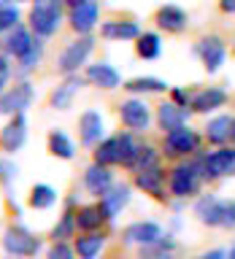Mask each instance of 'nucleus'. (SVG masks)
Returning <instances> with one entry per match:
<instances>
[{
    "mask_svg": "<svg viewBox=\"0 0 235 259\" xmlns=\"http://www.w3.org/2000/svg\"><path fill=\"white\" fill-rule=\"evenodd\" d=\"M62 19V0H32L30 8V24L35 30V35L49 38L54 35Z\"/></svg>",
    "mask_w": 235,
    "mask_h": 259,
    "instance_id": "nucleus-1",
    "label": "nucleus"
},
{
    "mask_svg": "<svg viewBox=\"0 0 235 259\" xmlns=\"http://www.w3.org/2000/svg\"><path fill=\"white\" fill-rule=\"evenodd\" d=\"M200 222H206L211 227H235V202H227V200H216V197H203L198 205Z\"/></svg>",
    "mask_w": 235,
    "mask_h": 259,
    "instance_id": "nucleus-2",
    "label": "nucleus"
},
{
    "mask_svg": "<svg viewBox=\"0 0 235 259\" xmlns=\"http://www.w3.org/2000/svg\"><path fill=\"white\" fill-rule=\"evenodd\" d=\"M3 248L11 256H35L41 243L32 238L24 227H11V230L6 232V238H3Z\"/></svg>",
    "mask_w": 235,
    "mask_h": 259,
    "instance_id": "nucleus-3",
    "label": "nucleus"
},
{
    "mask_svg": "<svg viewBox=\"0 0 235 259\" xmlns=\"http://www.w3.org/2000/svg\"><path fill=\"white\" fill-rule=\"evenodd\" d=\"M92 46H95V40L89 38V35L79 38V40H73V44L60 54V65H57V68L70 76L73 70H79V65H84V60L89 57V52H92Z\"/></svg>",
    "mask_w": 235,
    "mask_h": 259,
    "instance_id": "nucleus-4",
    "label": "nucleus"
},
{
    "mask_svg": "<svg viewBox=\"0 0 235 259\" xmlns=\"http://www.w3.org/2000/svg\"><path fill=\"white\" fill-rule=\"evenodd\" d=\"M200 176L203 173H198L194 165H178L173 170V176H170V192H173L176 197H189V194L198 192Z\"/></svg>",
    "mask_w": 235,
    "mask_h": 259,
    "instance_id": "nucleus-5",
    "label": "nucleus"
},
{
    "mask_svg": "<svg viewBox=\"0 0 235 259\" xmlns=\"http://www.w3.org/2000/svg\"><path fill=\"white\" fill-rule=\"evenodd\" d=\"M198 54H200V60H203V68H206L208 73H216L224 65L227 49L222 44V38L208 35V38H203L200 44H198Z\"/></svg>",
    "mask_w": 235,
    "mask_h": 259,
    "instance_id": "nucleus-6",
    "label": "nucleus"
},
{
    "mask_svg": "<svg viewBox=\"0 0 235 259\" xmlns=\"http://www.w3.org/2000/svg\"><path fill=\"white\" fill-rule=\"evenodd\" d=\"M30 100H32V87L30 84H16L14 89H8V92L0 95V113L16 116V113H22L27 108Z\"/></svg>",
    "mask_w": 235,
    "mask_h": 259,
    "instance_id": "nucleus-7",
    "label": "nucleus"
},
{
    "mask_svg": "<svg viewBox=\"0 0 235 259\" xmlns=\"http://www.w3.org/2000/svg\"><path fill=\"white\" fill-rule=\"evenodd\" d=\"M235 173V149H219L203 159V176L206 178H219Z\"/></svg>",
    "mask_w": 235,
    "mask_h": 259,
    "instance_id": "nucleus-8",
    "label": "nucleus"
},
{
    "mask_svg": "<svg viewBox=\"0 0 235 259\" xmlns=\"http://www.w3.org/2000/svg\"><path fill=\"white\" fill-rule=\"evenodd\" d=\"M198 149V133L189 127H178V130H170L165 135V151L170 157H178V154H189Z\"/></svg>",
    "mask_w": 235,
    "mask_h": 259,
    "instance_id": "nucleus-9",
    "label": "nucleus"
},
{
    "mask_svg": "<svg viewBox=\"0 0 235 259\" xmlns=\"http://www.w3.org/2000/svg\"><path fill=\"white\" fill-rule=\"evenodd\" d=\"M24 138H27V121H24L22 113H16V116L0 130V146H3V151H16V149H22Z\"/></svg>",
    "mask_w": 235,
    "mask_h": 259,
    "instance_id": "nucleus-10",
    "label": "nucleus"
},
{
    "mask_svg": "<svg viewBox=\"0 0 235 259\" xmlns=\"http://www.w3.org/2000/svg\"><path fill=\"white\" fill-rule=\"evenodd\" d=\"M119 116L122 121H125V127L130 130H146L149 127V108H146V103L143 100H127V103H122L119 105Z\"/></svg>",
    "mask_w": 235,
    "mask_h": 259,
    "instance_id": "nucleus-11",
    "label": "nucleus"
},
{
    "mask_svg": "<svg viewBox=\"0 0 235 259\" xmlns=\"http://www.w3.org/2000/svg\"><path fill=\"white\" fill-rule=\"evenodd\" d=\"M162 238V230L154 222H135L125 230V243H138V246H151Z\"/></svg>",
    "mask_w": 235,
    "mask_h": 259,
    "instance_id": "nucleus-12",
    "label": "nucleus"
},
{
    "mask_svg": "<svg viewBox=\"0 0 235 259\" xmlns=\"http://www.w3.org/2000/svg\"><path fill=\"white\" fill-rule=\"evenodd\" d=\"M79 133H81V143L92 146L103 138V116L97 111H84L79 119Z\"/></svg>",
    "mask_w": 235,
    "mask_h": 259,
    "instance_id": "nucleus-13",
    "label": "nucleus"
},
{
    "mask_svg": "<svg viewBox=\"0 0 235 259\" xmlns=\"http://www.w3.org/2000/svg\"><path fill=\"white\" fill-rule=\"evenodd\" d=\"M224 103H227L224 89H219V87H208V89H200V92L192 97V111H198V113H208V111H214V108H222Z\"/></svg>",
    "mask_w": 235,
    "mask_h": 259,
    "instance_id": "nucleus-14",
    "label": "nucleus"
},
{
    "mask_svg": "<svg viewBox=\"0 0 235 259\" xmlns=\"http://www.w3.org/2000/svg\"><path fill=\"white\" fill-rule=\"evenodd\" d=\"M84 184H87L89 194L103 197V194L111 189V173H108V167L100 165V162H95V165L84 173Z\"/></svg>",
    "mask_w": 235,
    "mask_h": 259,
    "instance_id": "nucleus-15",
    "label": "nucleus"
},
{
    "mask_svg": "<svg viewBox=\"0 0 235 259\" xmlns=\"http://www.w3.org/2000/svg\"><path fill=\"white\" fill-rule=\"evenodd\" d=\"M97 22V3L95 0H84L81 6H73L70 14V24L76 32H89Z\"/></svg>",
    "mask_w": 235,
    "mask_h": 259,
    "instance_id": "nucleus-16",
    "label": "nucleus"
},
{
    "mask_svg": "<svg viewBox=\"0 0 235 259\" xmlns=\"http://www.w3.org/2000/svg\"><path fill=\"white\" fill-rule=\"evenodd\" d=\"M157 121H160L162 130L170 133V130H178V127L186 124V111L176 103H162L157 108Z\"/></svg>",
    "mask_w": 235,
    "mask_h": 259,
    "instance_id": "nucleus-17",
    "label": "nucleus"
},
{
    "mask_svg": "<svg viewBox=\"0 0 235 259\" xmlns=\"http://www.w3.org/2000/svg\"><path fill=\"white\" fill-rule=\"evenodd\" d=\"M87 78L92 81L95 87H103V89H116L119 87V73L113 70L108 62L89 65V68H87Z\"/></svg>",
    "mask_w": 235,
    "mask_h": 259,
    "instance_id": "nucleus-18",
    "label": "nucleus"
},
{
    "mask_svg": "<svg viewBox=\"0 0 235 259\" xmlns=\"http://www.w3.org/2000/svg\"><path fill=\"white\" fill-rule=\"evenodd\" d=\"M127 202H130V186H111V189L103 194V202H100L105 219H113Z\"/></svg>",
    "mask_w": 235,
    "mask_h": 259,
    "instance_id": "nucleus-19",
    "label": "nucleus"
},
{
    "mask_svg": "<svg viewBox=\"0 0 235 259\" xmlns=\"http://www.w3.org/2000/svg\"><path fill=\"white\" fill-rule=\"evenodd\" d=\"M157 24L168 32H181L186 27V14L178 6H162L157 11Z\"/></svg>",
    "mask_w": 235,
    "mask_h": 259,
    "instance_id": "nucleus-20",
    "label": "nucleus"
},
{
    "mask_svg": "<svg viewBox=\"0 0 235 259\" xmlns=\"http://www.w3.org/2000/svg\"><path fill=\"white\" fill-rule=\"evenodd\" d=\"M32 46H35V40H32L30 30H24L22 24H16L11 30V35H8V40H6V52L14 54V57H24Z\"/></svg>",
    "mask_w": 235,
    "mask_h": 259,
    "instance_id": "nucleus-21",
    "label": "nucleus"
},
{
    "mask_svg": "<svg viewBox=\"0 0 235 259\" xmlns=\"http://www.w3.org/2000/svg\"><path fill=\"white\" fill-rule=\"evenodd\" d=\"M135 184L141 186L143 192L154 194V197H162V173H160V167H157V165H151V167L141 170V173L135 176Z\"/></svg>",
    "mask_w": 235,
    "mask_h": 259,
    "instance_id": "nucleus-22",
    "label": "nucleus"
},
{
    "mask_svg": "<svg viewBox=\"0 0 235 259\" xmlns=\"http://www.w3.org/2000/svg\"><path fill=\"white\" fill-rule=\"evenodd\" d=\"M100 32L108 40H130V38H138V24L135 22H105Z\"/></svg>",
    "mask_w": 235,
    "mask_h": 259,
    "instance_id": "nucleus-23",
    "label": "nucleus"
},
{
    "mask_svg": "<svg viewBox=\"0 0 235 259\" xmlns=\"http://www.w3.org/2000/svg\"><path fill=\"white\" fill-rule=\"evenodd\" d=\"M103 243H105V238H103V235H97V232H89V235H84V238H76V254H79V259H95L97 254H100Z\"/></svg>",
    "mask_w": 235,
    "mask_h": 259,
    "instance_id": "nucleus-24",
    "label": "nucleus"
},
{
    "mask_svg": "<svg viewBox=\"0 0 235 259\" xmlns=\"http://www.w3.org/2000/svg\"><path fill=\"white\" fill-rule=\"evenodd\" d=\"M79 87H81V78H68L65 84H60V87L54 89L49 100H52L54 108H68L70 100H73V95L79 92Z\"/></svg>",
    "mask_w": 235,
    "mask_h": 259,
    "instance_id": "nucleus-25",
    "label": "nucleus"
},
{
    "mask_svg": "<svg viewBox=\"0 0 235 259\" xmlns=\"http://www.w3.org/2000/svg\"><path fill=\"white\" fill-rule=\"evenodd\" d=\"M49 151H52L54 157H60V159H73V154H76L70 138L65 133H60V130H54V133L49 135Z\"/></svg>",
    "mask_w": 235,
    "mask_h": 259,
    "instance_id": "nucleus-26",
    "label": "nucleus"
},
{
    "mask_svg": "<svg viewBox=\"0 0 235 259\" xmlns=\"http://www.w3.org/2000/svg\"><path fill=\"white\" fill-rule=\"evenodd\" d=\"M54 202H57V192L52 189V186H46V184H35V186H32L30 205L35 210H46V208H52Z\"/></svg>",
    "mask_w": 235,
    "mask_h": 259,
    "instance_id": "nucleus-27",
    "label": "nucleus"
},
{
    "mask_svg": "<svg viewBox=\"0 0 235 259\" xmlns=\"http://www.w3.org/2000/svg\"><path fill=\"white\" fill-rule=\"evenodd\" d=\"M230 130H232V119L230 116H216L214 121H208L206 138L211 143H224L227 138H230Z\"/></svg>",
    "mask_w": 235,
    "mask_h": 259,
    "instance_id": "nucleus-28",
    "label": "nucleus"
},
{
    "mask_svg": "<svg viewBox=\"0 0 235 259\" xmlns=\"http://www.w3.org/2000/svg\"><path fill=\"white\" fill-rule=\"evenodd\" d=\"M105 222V213H103V205H87L76 213V224L81 230H95Z\"/></svg>",
    "mask_w": 235,
    "mask_h": 259,
    "instance_id": "nucleus-29",
    "label": "nucleus"
},
{
    "mask_svg": "<svg viewBox=\"0 0 235 259\" xmlns=\"http://www.w3.org/2000/svg\"><path fill=\"white\" fill-rule=\"evenodd\" d=\"M95 162H100V165H119V138L116 135L97 146Z\"/></svg>",
    "mask_w": 235,
    "mask_h": 259,
    "instance_id": "nucleus-30",
    "label": "nucleus"
},
{
    "mask_svg": "<svg viewBox=\"0 0 235 259\" xmlns=\"http://www.w3.org/2000/svg\"><path fill=\"white\" fill-rule=\"evenodd\" d=\"M165 238H168V235H165ZM165 238H160L157 243L146 246L141 251V259H170V251L176 248V243L173 240H165Z\"/></svg>",
    "mask_w": 235,
    "mask_h": 259,
    "instance_id": "nucleus-31",
    "label": "nucleus"
},
{
    "mask_svg": "<svg viewBox=\"0 0 235 259\" xmlns=\"http://www.w3.org/2000/svg\"><path fill=\"white\" fill-rule=\"evenodd\" d=\"M135 49L143 60H154V57H160V38L154 35V32H143V35H138Z\"/></svg>",
    "mask_w": 235,
    "mask_h": 259,
    "instance_id": "nucleus-32",
    "label": "nucleus"
},
{
    "mask_svg": "<svg viewBox=\"0 0 235 259\" xmlns=\"http://www.w3.org/2000/svg\"><path fill=\"white\" fill-rule=\"evenodd\" d=\"M116 138H119V165H127V167H130L141 146H135V141H133L127 133H119Z\"/></svg>",
    "mask_w": 235,
    "mask_h": 259,
    "instance_id": "nucleus-33",
    "label": "nucleus"
},
{
    "mask_svg": "<svg viewBox=\"0 0 235 259\" xmlns=\"http://www.w3.org/2000/svg\"><path fill=\"white\" fill-rule=\"evenodd\" d=\"M16 22H19V8L8 3V0H0V32L14 30Z\"/></svg>",
    "mask_w": 235,
    "mask_h": 259,
    "instance_id": "nucleus-34",
    "label": "nucleus"
},
{
    "mask_svg": "<svg viewBox=\"0 0 235 259\" xmlns=\"http://www.w3.org/2000/svg\"><path fill=\"white\" fill-rule=\"evenodd\" d=\"M125 89L127 92H165V81H160V78H133Z\"/></svg>",
    "mask_w": 235,
    "mask_h": 259,
    "instance_id": "nucleus-35",
    "label": "nucleus"
},
{
    "mask_svg": "<svg viewBox=\"0 0 235 259\" xmlns=\"http://www.w3.org/2000/svg\"><path fill=\"white\" fill-rule=\"evenodd\" d=\"M151 165H157V154H154V149L151 146H141L138 149V154H135V159H133V167L135 173H141V170H146V167H151Z\"/></svg>",
    "mask_w": 235,
    "mask_h": 259,
    "instance_id": "nucleus-36",
    "label": "nucleus"
},
{
    "mask_svg": "<svg viewBox=\"0 0 235 259\" xmlns=\"http://www.w3.org/2000/svg\"><path fill=\"white\" fill-rule=\"evenodd\" d=\"M73 227H76V216H73L70 210H68V213L62 216V222L54 227L52 238H54V240H65V238H70V235H73Z\"/></svg>",
    "mask_w": 235,
    "mask_h": 259,
    "instance_id": "nucleus-37",
    "label": "nucleus"
},
{
    "mask_svg": "<svg viewBox=\"0 0 235 259\" xmlns=\"http://www.w3.org/2000/svg\"><path fill=\"white\" fill-rule=\"evenodd\" d=\"M16 178V165H11L8 159H0V184L8 186Z\"/></svg>",
    "mask_w": 235,
    "mask_h": 259,
    "instance_id": "nucleus-38",
    "label": "nucleus"
},
{
    "mask_svg": "<svg viewBox=\"0 0 235 259\" xmlns=\"http://www.w3.org/2000/svg\"><path fill=\"white\" fill-rule=\"evenodd\" d=\"M73 256H76V254H73V248H70V246H65L62 240H57V243H54V248L49 251V259H73Z\"/></svg>",
    "mask_w": 235,
    "mask_h": 259,
    "instance_id": "nucleus-39",
    "label": "nucleus"
},
{
    "mask_svg": "<svg viewBox=\"0 0 235 259\" xmlns=\"http://www.w3.org/2000/svg\"><path fill=\"white\" fill-rule=\"evenodd\" d=\"M19 60H22V70H30V68H35V62L41 60V46L35 44V46H32V49H30V52L24 54V57H19Z\"/></svg>",
    "mask_w": 235,
    "mask_h": 259,
    "instance_id": "nucleus-40",
    "label": "nucleus"
},
{
    "mask_svg": "<svg viewBox=\"0 0 235 259\" xmlns=\"http://www.w3.org/2000/svg\"><path fill=\"white\" fill-rule=\"evenodd\" d=\"M6 81H8V62L6 57H0V87H6Z\"/></svg>",
    "mask_w": 235,
    "mask_h": 259,
    "instance_id": "nucleus-41",
    "label": "nucleus"
},
{
    "mask_svg": "<svg viewBox=\"0 0 235 259\" xmlns=\"http://www.w3.org/2000/svg\"><path fill=\"white\" fill-rule=\"evenodd\" d=\"M219 8L224 14H235V0H219Z\"/></svg>",
    "mask_w": 235,
    "mask_h": 259,
    "instance_id": "nucleus-42",
    "label": "nucleus"
},
{
    "mask_svg": "<svg viewBox=\"0 0 235 259\" xmlns=\"http://www.w3.org/2000/svg\"><path fill=\"white\" fill-rule=\"evenodd\" d=\"M200 259H227V256L222 254V251H208V254H206V256H200Z\"/></svg>",
    "mask_w": 235,
    "mask_h": 259,
    "instance_id": "nucleus-43",
    "label": "nucleus"
},
{
    "mask_svg": "<svg viewBox=\"0 0 235 259\" xmlns=\"http://www.w3.org/2000/svg\"><path fill=\"white\" fill-rule=\"evenodd\" d=\"M173 97H176V103H184V105H186V100H189V97H186V95L181 92V89H176V92H173Z\"/></svg>",
    "mask_w": 235,
    "mask_h": 259,
    "instance_id": "nucleus-44",
    "label": "nucleus"
},
{
    "mask_svg": "<svg viewBox=\"0 0 235 259\" xmlns=\"http://www.w3.org/2000/svg\"><path fill=\"white\" fill-rule=\"evenodd\" d=\"M65 3H70V6H81L84 0H65Z\"/></svg>",
    "mask_w": 235,
    "mask_h": 259,
    "instance_id": "nucleus-45",
    "label": "nucleus"
},
{
    "mask_svg": "<svg viewBox=\"0 0 235 259\" xmlns=\"http://www.w3.org/2000/svg\"><path fill=\"white\" fill-rule=\"evenodd\" d=\"M230 138H232V143H235V119H232V130H230Z\"/></svg>",
    "mask_w": 235,
    "mask_h": 259,
    "instance_id": "nucleus-46",
    "label": "nucleus"
},
{
    "mask_svg": "<svg viewBox=\"0 0 235 259\" xmlns=\"http://www.w3.org/2000/svg\"><path fill=\"white\" fill-rule=\"evenodd\" d=\"M227 256H230V259H235V246L230 248V254H227Z\"/></svg>",
    "mask_w": 235,
    "mask_h": 259,
    "instance_id": "nucleus-47",
    "label": "nucleus"
}]
</instances>
